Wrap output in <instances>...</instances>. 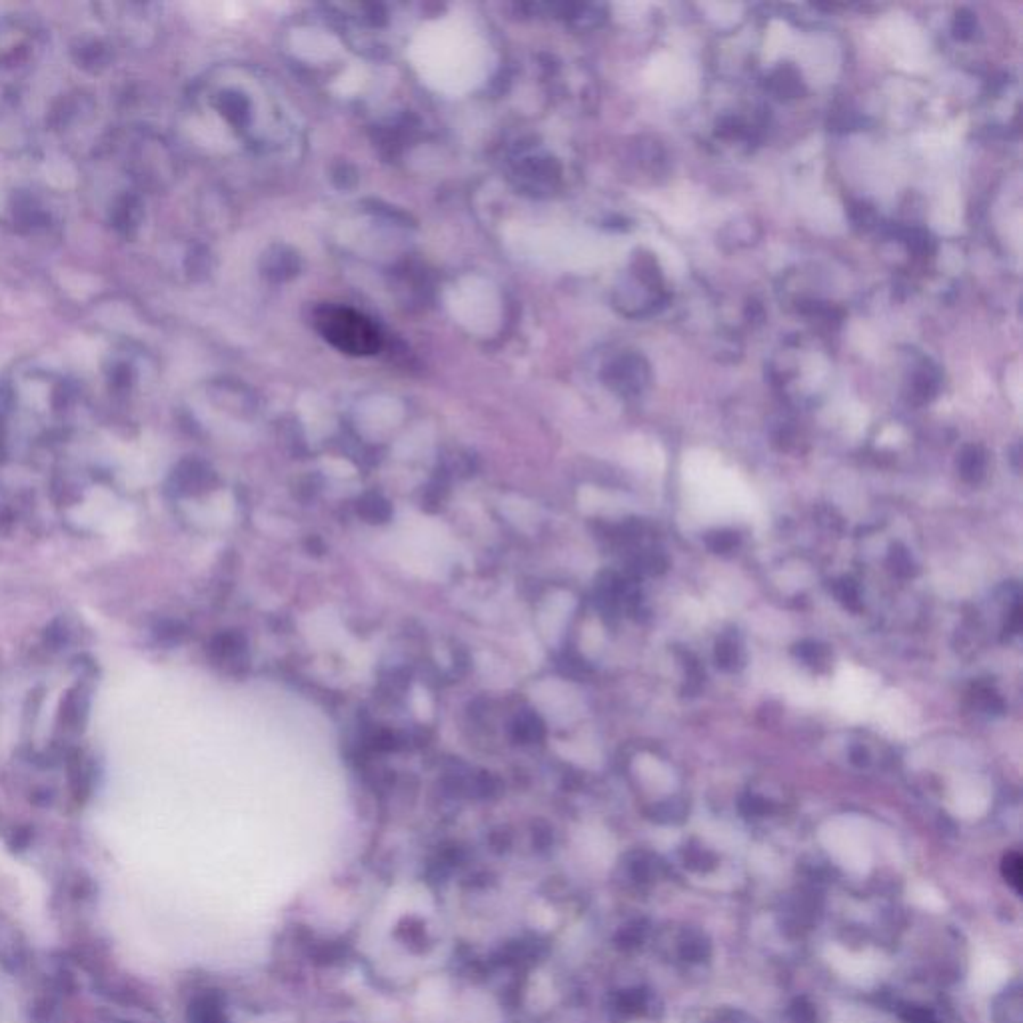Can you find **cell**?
<instances>
[{"label":"cell","instance_id":"9","mask_svg":"<svg viewBox=\"0 0 1023 1023\" xmlns=\"http://www.w3.org/2000/svg\"><path fill=\"white\" fill-rule=\"evenodd\" d=\"M704 544L714 552V554H732L740 546V534L728 530V528H720V530H709L704 536Z\"/></svg>","mask_w":1023,"mask_h":1023},{"label":"cell","instance_id":"23","mask_svg":"<svg viewBox=\"0 0 1023 1023\" xmlns=\"http://www.w3.org/2000/svg\"><path fill=\"white\" fill-rule=\"evenodd\" d=\"M907 1021L910 1023H934L931 1019V1013L926 1010H920V1008H913L907 1013Z\"/></svg>","mask_w":1023,"mask_h":1023},{"label":"cell","instance_id":"21","mask_svg":"<svg viewBox=\"0 0 1023 1023\" xmlns=\"http://www.w3.org/2000/svg\"><path fill=\"white\" fill-rule=\"evenodd\" d=\"M66 636H69V634H66V628L61 622H54L51 628L46 630V642H51L53 646H61L62 642H66Z\"/></svg>","mask_w":1023,"mask_h":1023},{"label":"cell","instance_id":"18","mask_svg":"<svg viewBox=\"0 0 1023 1023\" xmlns=\"http://www.w3.org/2000/svg\"><path fill=\"white\" fill-rule=\"evenodd\" d=\"M1023 865H1021V857L1019 854H1008L1003 860V876L1005 880L1010 881V884L1021 892V878H1023Z\"/></svg>","mask_w":1023,"mask_h":1023},{"label":"cell","instance_id":"2","mask_svg":"<svg viewBox=\"0 0 1023 1023\" xmlns=\"http://www.w3.org/2000/svg\"><path fill=\"white\" fill-rule=\"evenodd\" d=\"M650 366L638 354H624L608 366L606 381L616 392L624 396H638L650 384Z\"/></svg>","mask_w":1023,"mask_h":1023},{"label":"cell","instance_id":"3","mask_svg":"<svg viewBox=\"0 0 1023 1023\" xmlns=\"http://www.w3.org/2000/svg\"><path fill=\"white\" fill-rule=\"evenodd\" d=\"M714 658H716V666L724 672H738V670H741V667H744V662H746L744 643H741L736 632L722 634V638L716 642Z\"/></svg>","mask_w":1023,"mask_h":1023},{"label":"cell","instance_id":"5","mask_svg":"<svg viewBox=\"0 0 1023 1023\" xmlns=\"http://www.w3.org/2000/svg\"><path fill=\"white\" fill-rule=\"evenodd\" d=\"M794 656L802 659L806 666L814 667V670H828L831 664V651L828 646L820 642L804 640L794 646Z\"/></svg>","mask_w":1023,"mask_h":1023},{"label":"cell","instance_id":"24","mask_svg":"<svg viewBox=\"0 0 1023 1023\" xmlns=\"http://www.w3.org/2000/svg\"><path fill=\"white\" fill-rule=\"evenodd\" d=\"M744 806L748 807V812H749V814H764V812H767V810H765L767 804L764 802V799L756 798V796H752V798H746V799H744Z\"/></svg>","mask_w":1023,"mask_h":1023},{"label":"cell","instance_id":"19","mask_svg":"<svg viewBox=\"0 0 1023 1023\" xmlns=\"http://www.w3.org/2000/svg\"><path fill=\"white\" fill-rule=\"evenodd\" d=\"M849 217H852L855 226H860L863 230H868L876 225V212H873V209H870V206L863 204V202L852 204V209H849Z\"/></svg>","mask_w":1023,"mask_h":1023},{"label":"cell","instance_id":"16","mask_svg":"<svg viewBox=\"0 0 1023 1023\" xmlns=\"http://www.w3.org/2000/svg\"><path fill=\"white\" fill-rule=\"evenodd\" d=\"M686 815V804L680 799H667V802L654 806V818L659 822H680Z\"/></svg>","mask_w":1023,"mask_h":1023},{"label":"cell","instance_id":"7","mask_svg":"<svg viewBox=\"0 0 1023 1023\" xmlns=\"http://www.w3.org/2000/svg\"><path fill=\"white\" fill-rule=\"evenodd\" d=\"M358 512L360 516L366 518V522H372V524H382L388 522L392 516V508L388 502L378 496V494H370V496H364L360 500L358 504Z\"/></svg>","mask_w":1023,"mask_h":1023},{"label":"cell","instance_id":"15","mask_svg":"<svg viewBox=\"0 0 1023 1023\" xmlns=\"http://www.w3.org/2000/svg\"><path fill=\"white\" fill-rule=\"evenodd\" d=\"M244 648V638L241 634H222L212 643V650L214 654L220 656V658H233L236 654H241Z\"/></svg>","mask_w":1023,"mask_h":1023},{"label":"cell","instance_id":"11","mask_svg":"<svg viewBox=\"0 0 1023 1023\" xmlns=\"http://www.w3.org/2000/svg\"><path fill=\"white\" fill-rule=\"evenodd\" d=\"M266 274L268 276H274L276 280H284L288 276H294L296 272V258L294 254H286L284 249H278L276 254L266 256Z\"/></svg>","mask_w":1023,"mask_h":1023},{"label":"cell","instance_id":"8","mask_svg":"<svg viewBox=\"0 0 1023 1023\" xmlns=\"http://www.w3.org/2000/svg\"><path fill=\"white\" fill-rule=\"evenodd\" d=\"M209 472L202 466L198 464H186L183 470H178L175 480L180 492H186V494H192L202 490L206 484H209Z\"/></svg>","mask_w":1023,"mask_h":1023},{"label":"cell","instance_id":"20","mask_svg":"<svg viewBox=\"0 0 1023 1023\" xmlns=\"http://www.w3.org/2000/svg\"><path fill=\"white\" fill-rule=\"evenodd\" d=\"M82 714H85V698L74 696V694L66 696V702L62 704L64 720L70 722V724H78Z\"/></svg>","mask_w":1023,"mask_h":1023},{"label":"cell","instance_id":"1","mask_svg":"<svg viewBox=\"0 0 1023 1023\" xmlns=\"http://www.w3.org/2000/svg\"><path fill=\"white\" fill-rule=\"evenodd\" d=\"M315 328L324 340L348 356H372L382 350V334L362 312L340 304H324L315 312Z\"/></svg>","mask_w":1023,"mask_h":1023},{"label":"cell","instance_id":"14","mask_svg":"<svg viewBox=\"0 0 1023 1023\" xmlns=\"http://www.w3.org/2000/svg\"><path fill=\"white\" fill-rule=\"evenodd\" d=\"M667 568V560L658 554V552H646V554H642L636 558V562H634V572L638 576H654V574H662Z\"/></svg>","mask_w":1023,"mask_h":1023},{"label":"cell","instance_id":"4","mask_svg":"<svg viewBox=\"0 0 1023 1023\" xmlns=\"http://www.w3.org/2000/svg\"><path fill=\"white\" fill-rule=\"evenodd\" d=\"M958 470H960V476L968 484L981 482V478L986 476V470H987L986 450L981 446H976V444H970V446H965L960 452Z\"/></svg>","mask_w":1023,"mask_h":1023},{"label":"cell","instance_id":"22","mask_svg":"<svg viewBox=\"0 0 1023 1023\" xmlns=\"http://www.w3.org/2000/svg\"><path fill=\"white\" fill-rule=\"evenodd\" d=\"M849 760H852V764L857 767H868L870 765L868 749H865L863 746H854L852 749H849Z\"/></svg>","mask_w":1023,"mask_h":1023},{"label":"cell","instance_id":"10","mask_svg":"<svg viewBox=\"0 0 1023 1023\" xmlns=\"http://www.w3.org/2000/svg\"><path fill=\"white\" fill-rule=\"evenodd\" d=\"M831 592L844 608L852 610V612L862 610L860 588H857V584L852 580V577H839V580L831 584Z\"/></svg>","mask_w":1023,"mask_h":1023},{"label":"cell","instance_id":"6","mask_svg":"<svg viewBox=\"0 0 1023 1023\" xmlns=\"http://www.w3.org/2000/svg\"><path fill=\"white\" fill-rule=\"evenodd\" d=\"M939 390V372L928 362L912 378V396L918 402H929Z\"/></svg>","mask_w":1023,"mask_h":1023},{"label":"cell","instance_id":"12","mask_svg":"<svg viewBox=\"0 0 1023 1023\" xmlns=\"http://www.w3.org/2000/svg\"><path fill=\"white\" fill-rule=\"evenodd\" d=\"M888 560H889V566H892V570L897 576L912 577V576L918 574V566H915L912 554L902 546V544H894V546L889 548Z\"/></svg>","mask_w":1023,"mask_h":1023},{"label":"cell","instance_id":"13","mask_svg":"<svg viewBox=\"0 0 1023 1023\" xmlns=\"http://www.w3.org/2000/svg\"><path fill=\"white\" fill-rule=\"evenodd\" d=\"M514 736L520 741H538L544 736V724L534 714L520 716L514 725Z\"/></svg>","mask_w":1023,"mask_h":1023},{"label":"cell","instance_id":"17","mask_svg":"<svg viewBox=\"0 0 1023 1023\" xmlns=\"http://www.w3.org/2000/svg\"><path fill=\"white\" fill-rule=\"evenodd\" d=\"M976 27H978L976 14L970 11H960L953 20V35L960 40H968L976 35Z\"/></svg>","mask_w":1023,"mask_h":1023}]
</instances>
